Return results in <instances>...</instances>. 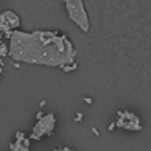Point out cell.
Returning <instances> with one entry per match:
<instances>
[{
  "label": "cell",
  "mask_w": 151,
  "mask_h": 151,
  "mask_svg": "<svg viewBox=\"0 0 151 151\" xmlns=\"http://www.w3.org/2000/svg\"><path fill=\"white\" fill-rule=\"evenodd\" d=\"M8 56L18 64L26 62L46 67H64L76 62V50L70 38L52 30H13Z\"/></svg>",
  "instance_id": "cell-1"
},
{
  "label": "cell",
  "mask_w": 151,
  "mask_h": 151,
  "mask_svg": "<svg viewBox=\"0 0 151 151\" xmlns=\"http://www.w3.org/2000/svg\"><path fill=\"white\" fill-rule=\"evenodd\" d=\"M64 5L67 8L68 18H70L83 32H89L91 22H89L88 13H86V10H84L83 0H65Z\"/></svg>",
  "instance_id": "cell-2"
},
{
  "label": "cell",
  "mask_w": 151,
  "mask_h": 151,
  "mask_svg": "<svg viewBox=\"0 0 151 151\" xmlns=\"http://www.w3.org/2000/svg\"><path fill=\"white\" fill-rule=\"evenodd\" d=\"M56 127V116L54 113H46L42 119L35 122V126L32 127V132L29 135V140H40L42 137H51L54 134Z\"/></svg>",
  "instance_id": "cell-3"
},
{
  "label": "cell",
  "mask_w": 151,
  "mask_h": 151,
  "mask_svg": "<svg viewBox=\"0 0 151 151\" xmlns=\"http://www.w3.org/2000/svg\"><path fill=\"white\" fill-rule=\"evenodd\" d=\"M118 119L115 121L116 127L126 129V130H134V132H138V130L143 129L142 126V121L137 115H134L132 111H127V110H121V111L116 113Z\"/></svg>",
  "instance_id": "cell-4"
},
{
  "label": "cell",
  "mask_w": 151,
  "mask_h": 151,
  "mask_svg": "<svg viewBox=\"0 0 151 151\" xmlns=\"http://www.w3.org/2000/svg\"><path fill=\"white\" fill-rule=\"evenodd\" d=\"M19 24H21V19L19 16L11 10H5L2 14H0V32L3 34H8V32L18 30Z\"/></svg>",
  "instance_id": "cell-5"
},
{
  "label": "cell",
  "mask_w": 151,
  "mask_h": 151,
  "mask_svg": "<svg viewBox=\"0 0 151 151\" xmlns=\"http://www.w3.org/2000/svg\"><path fill=\"white\" fill-rule=\"evenodd\" d=\"M10 150L11 151H29L27 146L22 145V142H14V143H10Z\"/></svg>",
  "instance_id": "cell-6"
},
{
  "label": "cell",
  "mask_w": 151,
  "mask_h": 151,
  "mask_svg": "<svg viewBox=\"0 0 151 151\" xmlns=\"http://www.w3.org/2000/svg\"><path fill=\"white\" fill-rule=\"evenodd\" d=\"M62 70L65 72V73H70V72H73V70H76L78 68V64L76 62H73V64H68V65H64V67H60Z\"/></svg>",
  "instance_id": "cell-7"
},
{
  "label": "cell",
  "mask_w": 151,
  "mask_h": 151,
  "mask_svg": "<svg viewBox=\"0 0 151 151\" xmlns=\"http://www.w3.org/2000/svg\"><path fill=\"white\" fill-rule=\"evenodd\" d=\"M6 56H8V46L5 43H2V45H0V59L6 58Z\"/></svg>",
  "instance_id": "cell-8"
},
{
  "label": "cell",
  "mask_w": 151,
  "mask_h": 151,
  "mask_svg": "<svg viewBox=\"0 0 151 151\" xmlns=\"http://www.w3.org/2000/svg\"><path fill=\"white\" fill-rule=\"evenodd\" d=\"M26 138V134L24 132H16L14 134V142H22Z\"/></svg>",
  "instance_id": "cell-9"
},
{
  "label": "cell",
  "mask_w": 151,
  "mask_h": 151,
  "mask_svg": "<svg viewBox=\"0 0 151 151\" xmlns=\"http://www.w3.org/2000/svg\"><path fill=\"white\" fill-rule=\"evenodd\" d=\"M75 121H76V122H81V121H83V113H78V115L75 116Z\"/></svg>",
  "instance_id": "cell-10"
},
{
  "label": "cell",
  "mask_w": 151,
  "mask_h": 151,
  "mask_svg": "<svg viewBox=\"0 0 151 151\" xmlns=\"http://www.w3.org/2000/svg\"><path fill=\"white\" fill-rule=\"evenodd\" d=\"M52 151H73V150L68 148V146H64V148H56V150H52Z\"/></svg>",
  "instance_id": "cell-11"
},
{
  "label": "cell",
  "mask_w": 151,
  "mask_h": 151,
  "mask_svg": "<svg viewBox=\"0 0 151 151\" xmlns=\"http://www.w3.org/2000/svg\"><path fill=\"white\" fill-rule=\"evenodd\" d=\"M43 116H45V113L42 111V110H40V111H38V113H37V121H38V119H42V118H43Z\"/></svg>",
  "instance_id": "cell-12"
},
{
  "label": "cell",
  "mask_w": 151,
  "mask_h": 151,
  "mask_svg": "<svg viewBox=\"0 0 151 151\" xmlns=\"http://www.w3.org/2000/svg\"><path fill=\"white\" fill-rule=\"evenodd\" d=\"M115 127H116V126H115V122H111V124L108 126V130H110V132H113V130H115Z\"/></svg>",
  "instance_id": "cell-13"
},
{
  "label": "cell",
  "mask_w": 151,
  "mask_h": 151,
  "mask_svg": "<svg viewBox=\"0 0 151 151\" xmlns=\"http://www.w3.org/2000/svg\"><path fill=\"white\" fill-rule=\"evenodd\" d=\"M84 102H86L88 105H91L92 104V99H91V97H84Z\"/></svg>",
  "instance_id": "cell-14"
},
{
  "label": "cell",
  "mask_w": 151,
  "mask_h": 151,
  "mask_svg": "<svg viewBox=\"0 0 151 151\" xmlns=\"http://www.w3.org/2000/svg\"><path fill=\"white\" fill-rule=\"evenodd\" d=\"M91 130H92V132H94V135H99V130H97L96 127H92Z\"/></svg>",
  "instance_id": "cell-15"
},
{
  "label": "cell",
  "mask_w": 151,
  "mask_h": 151,
  "mask_svg": "<svg viewBox=\"0 0 151 151\" xmlns=\"http://www.w3.org/2000/svg\"><path fill=\"white\" fill-rule=\"evenodd\" d=\"M0 80H2V67H0Z\"/></svg>",
  "instance_id": "cell-16"
},
{
  "label": "cell",
  "mask_w": 151,
  "mask_h": 151,
  "mask_svg": "<svg viewBox=\"0 0 151 151\" xmlns=\"http://www.w3.org/2000/svg\"><path fill=\"white\" fill-rule=\"evenodd\" d=\"M2 43H3V42H2V40H0V45H2Z\"/></svg>",
  "instance_id": "cell-17"
}]
</instances>
